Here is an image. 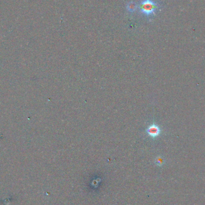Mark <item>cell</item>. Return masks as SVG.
Wrapping results in <instances>:
<instances>
[{
  "label": "cell",
  "instance_id": "cell-3",
  "mask_svg": "<svg viewBox=\"0 0 205 205\" xmlns=\"http://www.w3.org/2000/svg\"><path fill=\"white\" fill-rule=\"evenodd\" d=\"M149 133L152 135L156 136L159 134L160 130H159L158 127L157 126H152L150 128V129L149 130Z\"/></svg>",
  "mask_w": 205,
  "mask_h": 205
},
{
  "label": "cell",
  "instance_id": "cell-2",
  "mask_svg": "<svg viewBox=\"0 0 205 205\" xmlns=\"http://www.w3.org/2000/svg\"><path fill=\"white\" fill-rule=\"evenodd\" d=\"M138 8V5L137 4L133 1H130L127 4V9L128 11H129L131 13H133Z\"/></svg>",
  "mask_w": 205,
  "mask_h": 205
},
{
  "label": "cell",
  "instance_id": "cell-1",
  "mask_svg": "<svg viewBox=\"0 0 205 205\" xmlns=\"http://www.w3.org/2000/svg\"><path fill=\"white\" fill-rule=\"evenodd\" d=\"M163 7L157 0H142L139 6L140 13L148 19L153 18Z\"/></svg>",
  "mask_w": 205,
  "mask_h": 205
}]
</instances>
